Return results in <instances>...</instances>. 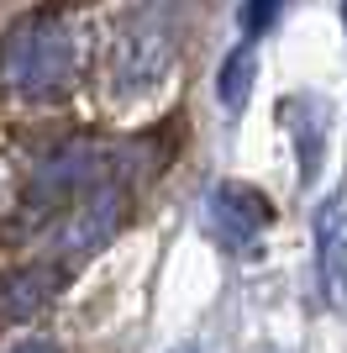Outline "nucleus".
Returning <instances> with one entry per match:
<instances>
[{
    "label": "nucleus",
    "mask_w": 347,
    "mask_h": 353,
    "mask_svg": "<svg viewBox=\"0 0 347 353\" xmlns=\"http://www.w3.org/2000/svg\"><path fill=\"white\" fill-rule=\"evenodd\" d=\"M174 63V32L163 21L158 6H147L127 32H121V43H116V95H147V90L158 85L163 74Z\"/></svg>",
    "instance_id": "2"
},
{
    "label": "nucleus",
    "mask_w": 347,
    "mask_h": 353,
    "mask_svg": "<svg viewBox=\"0 0 347 353\" xmlns=\"http://www.w3.org/2000/svg\"><path fill=\"white\" fill-rule=\"evenodd\" d=\"M269 221H274V206L253 185H216L211 190V227L227 248H247L258 237V227H269Z\"/></svg>",
    "instance_id": "4"
},
{
    "label": "nucleus",
    "mask_w": 347,
    "mask_h": 353,
    "mask_svg": "<svg viewBox=\"0 0 347 353\" xmlns=\"http://www.w3.org/2000/svg\"><path fill=\"white\" fill-rule=\"evenodd\" d=\"M95 174H101V148H95V143H63L53 159L32 174L27 201H32V206H63L69 195L90 190Z\"/></svg>",
    "instance_id": "3"
},
{
    "label": "nucleus",
    "mask_w": 347,
    "mask_h": 353,
    "mask_svg": "<svg viewBox=\"0 0 347 353\" xmlns=\"http://www.w3.org/2000/svg\"><path fill=\"white\" fill-rule=\"evenodd\" d=\"M58 290H63V269H58V264L21 269L16 280H6V285H0V311L21 322V316H32L37 306H48V301H53Z\"/></svg>",
    "instance_id": "7"
},
{
    "label": "nucleus",
    "mask_w": 347,
    "mask_h": 353,
    "mask_svg": "<svg viewBox=\"0 0 347 353\" xmlns=\"http://www.w3.org/2000/svg\"><path fill=\"white\" fill-rule=\"evenodd\" d=\"M258 85V48L242 43V48H231L227 59H221V74H216V95L227 111H237V105L247 101V90Z\"/></svg>",
    "instance_id": "8"
},
{
    "label": "nucleus",
    "mask_w": 347,
    "mask_h": 353,
    "mask_svg": "<svg viewBox=\"0 0 347 353\" xmlns=\"http://www.w3.org/2000/svg\"><path fill=\"white\" fill-rule=\"evenodd\" d=\"M11 353H58V343H48V338H27V343H16Z\"/></svg>",
    "instance_id": "11"
},
{
    "label": "nucleus",
    "mask_w": 347,
    "mask_h": 353,
    "mask_svg": "<svg viewBox=\"0 0 347 353\" xmlns=\"http://www.w3.org/2000/svg\"><path fill=\"white\" fill-rule=\"evenodd\" d=\"M121 227V190H95L90 206H79L63 227V253H95Z\"/></svg>",
    "instance_id": "6"
},
{
    "label": "nucleus",
    "mask_w": 347,
    "mask_h": 353,
    "mask_svg": "<svg viewBox=\"0 0 347 353\" xmlns=\"http://www.w3.org/2000/svg\"><path fill=\"white\" fill-rule=\"evenodd\" d=\"M305 105V127L295 132V148H300V179H316L321 169V105L316 101H300Z\"/></svg>",
    "instance_id": "9"
},
{
    "label": "nucleus",
    "mask_w": 347,
    "mask_h": 353,
    "mask_svg": "<svg viewBox=\"0 0 347 353\" xmlns=\"http://www.w3.org/2000/svg\"><path fill=\"white\" fill-rule=\"evenodd\" d=\"M279 16V0H242V32L247 37H263Z\"/></svg>",
    "instance_id": "10"
},
{
    "label": "nucleus",
    "mask_w": 347,
    "mask_h": 353,
    "mask_svg": "<svg viewBox=\"0 0 347 353\" xmlns=\"http://www.w3.org/2000/svg\"><path fill=\"white\" fill-rule=\"evenodd\" d=\"M316 248H321V285L326 301H347V195H326L316 206Z\"/></svg>",
    "instance_id": "5"
},
{
    "label": "nucleus",
    "mask_w": 347,
    "mask_h": 353,
    "mask_svg": "<svg viewBox=\"0 0 347 353\" xmlns=\"http://www.w3.org/2000/svg\"><path fill=\"white\" fill-rule=\"evenodd\" d=\"M0 74L16 95H58L74 74V32L63 16H27L6 32Z\"/></svg>",
    "instance_id": "1"
},
{
    "label": "nucleus",
    "mask_w": 347,
    "mask_h": 353,
    "mask_svg": "<svg viewBox=\"0 0 347 353\" xmlns=\"http://www.w3.org/2000/svg\"><path fill=\"white\" fill-rule=\"evenodd\" d=\"M342 27H347V0H342Z\"/></svg>",
    "instance_id": "12"
}]
</instances>
